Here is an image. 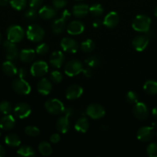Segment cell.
I'll list each match as a JSON object with an SVG mask.
<instances>
[{
  "label": "cell",
  "mask_w": 157,
  "mask_h": 157,
  "mask_svg": "<svg viewBox=\"0 0 157 157\" xmlns=\"http://www.w3.org/2000/svg\"><path fill=\"white\" fill-rule=\"evenodd\" d=\"M38 16L45 20L51 19L56 15V10L54 7L49 6H45L40 8L38 12Z\"/></svg>",
  "instance_id": "20"
},
{
  "label": "cell",
  "mask_w": 157,
  "mask_h": 157,
  "mask_svg": "<svg viewBox=\"0 0 157 157\" xmlns=\"http://www.w3.org/2000/svg\"><path fill=\"white\" fill-rule=\"evenodd\" d=\"M25 133L29 136L35 137L40 134V130L38 127L35 126H28L25 128Z\"/></svg>",
  "instance_id": "37"
},
{
  "label": "cell",
  "mask_w": 157,
  "mask_h": 157,
  "mask_svg": "<svg viewBox=\"0 0 157 157\" xmlns=\"http://www.w3.org/2000/svg\"><path fill=\"white\" fill-rule=\"evenodd\" d=\"M12 89L16 94L20 95H27L30 93L31 87L24 78H16L12 81Z\"/></svg>",
  "instance_id": "6"
},
{
  "label": "cell",
  "mask_w": 157,
  "mask_h": 157,
  "mask_svg": "<svg viewBox=\"0 0 157 157\" xmlns=\"http://www.w3.org/2000/svg\"><path fill=\"white\" fill-rule=\"evenodd\" d=\"M17 154L20 156L25 157H32L35 156L36 155L35 150L32 147L29 146H22L18 150H17Z\"/></svg>",
  "instance_id": "30"
},
{
  "label": "cell",
  "mask_w": 157,
  "mask_h": 157,
  "mask_svg": "<svg viewBox=\"0 0 157 157\" xmlns=\"http://www.w3.org/2000/svg\"><path fill=\"white\" fill-rule=\"evenodd\" d=\"M0 136H1V132H0Z\"/></svg>",
  "instance_id": "58"
},
{
  "label": "cell",
  "mask_w": 157,
  "mask_h": 157,
  "mask_svg": "<svg viewBox=\"0 0 157 157\" xmlns=\"http://www.w3.org/2000/svg\"><path fill=\"white\" fill-rule=\"evenodd\" d=\"M49 67L47 63L43 61H37L31 66L30 72L35 78H42L47 74Z\"/></svg>",
  "instance_id": "9"
},
{
  "label": "cell",
  "mask_w": 157,
  "mask_h": 157,
  "mask_svg": "<svg viewBox=\"0 0 157 157\" xmlns=\"http://www.w3.org/2000/svg\"><path fill=\"white\" fill-rule=\"evenodd\" d=\"M83 64L79 60L73 59L68 61L65 65V73L69 77L76 76L83 71Z\"/></svg>",
  "instance_id": "5"
},
{
  "label": "cell",
  "mask_w": 157,
  "mask_h": 157,
  "mask_svg": "<svg viewBox=\"0 0 157 157\" xmlns=\"http://www.w3.org/2000/svg\"><path fill=\"white\" fill-rule=\"evenodd\" d=\"M27 70L26 68H23V67H21L19 70H18V77L20 78H25L26 76H27Z\"/></svg>",
  "instance_id": "48"
},
{
  "label": "cell",
  "mask_w": 157,
  "mask_h": 157,
  "mask_svg": "<svg viewBox=\"0 0 157 157\" xmlns=\"http://www.w3.org/2000/svg\"><path fill=\"white\" fill-rule=\"evenodd\" d=\"M145 92L149 95L157 94V81L153 80H149L146 81L143 85Z\"/></svg>",
  "instance_id": "29"
},
{
  "label": "cell",
  "mask_w": 157,
  "mask_h": 157,
  "mask_svg": "<svg viewBox=\"0 0 157 157\" xmlns=\"http://www.w3.org/2000/svg\"><path fill=\"white\" fill-rule=\"evenodd\" d=\"M85 63L88 67H91V68H95V67H99V65L100 64L99 57L95 55H90L86 58Z\"/></svg>",
  "instance_id": "32"
},
{
  "label": "cell",
  "mask_w": 157,
  "mask_h": 157,
  "mask_svg": "<svg viewBox=\"0 0 157 157\" xmlns=\"http://www.w3.org/2000/svg\"><path fill=\"white\" fill-rule=\"evenodd\" d=\"M52 90V84L49 79L43 78L37 84V90L42 95H48Z\"/></svg>",
  "instance_id": "17"
},
{
  "label": "cell",
  "mask_w": 157,
  "mask_h": 157,
  "mask_svg": "<svg viewBox=\"0 0 157 157\" xmlns=\"http://www.w3.org/2000/svg\"><path fill=\"white\" fill-rule=\"evenodd\" d=\"M132 113L136 119L144 121L149 117V110L144 103L137 102L134 104L132 108Z\"/></svg>",
  "instance_id": "10"
},
{
  "label": "cell",
  "mask_w": 157,
  "mask_h": 157,
  "mask_svg": "<svg viewBox=\"0 0 157 157\" xmlns=\"http://www.w3.org/2000/svg\"><path fill=\"white\" fill-rule=\"evenodd\" d=\"M45 108L46 111L52 115H59L63 113L65 107L62 101L56 98L49 99L45 103Z\"/></svg>",
  "instance_id": "4"
},
{
  "label": "cell",
  "mask_w": 157,
  "mask_h": 157,
  "mask_svg": "<svg viewBox=\"0 0 157 157\" xmlns=\"http://www.w3.org/2000/svg\"><path fill=\"white\" fill-rule=\"evenodd\" d=\"M67 4L66 0H52V6L55 9H60L64 8Z\"/></svg>",
  "instance_id": "43"
},
{
  "label": "cell",
  "mask_w": 157,
  "mask_h": 157,
  "mask_svg": "<svg viewBox=\"0 0 157 157\" xmlns=\"http://www.w3.org/2000/svg\"><path fill=\"white\" fill-rule=\"evenodd\" d=\"M75 1H83V0H75Z\"/></svg>",
  "instance_id": "56"
},
{
  "label": "cell",
  "mask_w": 157,
  "mask_h": 157,
  "mask_svg": "<svg viewBox=\"0 0 157 157\" xmlns=\"http://www.w3.org/2000/svg\"><path fill=\"white\" fill-rule=\"evenodd\" d=\"M95 48V44L94 41L91 39H86L81 43L80 44V48L83 52L89 53V52H93Z\"/></svg>",
  "instance_id": "33"
},
{
  "label": "cell",
  "mask_w": 157,
  "mask_h": 157,
  "mask_svg": "<svg viewBox=\"0 0 157 157\" xmlns=\"http://www.w3.org/2000/svg\"><path fill=\"white\" fill-rule=\"evenodd\" d=\"M19 58L24 63L32 62L35 58V52L32 49H23L19 52Z\"/></svg>",
  "instance_id": "26"
},
{
  "label": "cell",
  "mask_w": 157,
  "mask_h": 157,
  "mask_svg": "<svg viewBox=\"0 0 157 157\" xmlns=\"http://www.w3.org/2000/svg\"><path fill=\"white\" fill-rule=\"evenodd\" d=\"M55 128L59 133H66L70 128V122L69 117L66 116L61 117L55 123Z\"/></svg>",
  "instance_id": "23"
},
{
  "label": "cell",
  "mask_w": 157,
  "mask_h": 157,
  "mask_svg": "<svg viewBox=\"0 0 157 157\" xmlns=\"http://www.w3.org/2000/svg\"><path fill=\"white\" fill-rule=\"evenodd\" d=\"M63 113L65 114V116L68 117H72L74 114V110L73 108L70 107H65L64 110H63Z\"/></svg>",
  "instance_id": "46"
},
{
  "label": "cell",
  "mask_w": 157,
  "mask_h": 157,
  "mask_svg": "<svg viewBox=\"0 0 157 157\" xmlns=\"http://www.w3.org/2000/svg\"><path fill=\"white\" fill-rule=\"evenodd\" d=\"M103 11H104V9H103V6L101 4L95 3V4L89 6V12H90L91 15L95 17H98L103 15Z\"/></svg>",
  "instance_id": "34"
},
{
  "label": "cell",
  "mask_w": 157,
  "mask_h": 157,
  "mask_svg": "<svg viewBox=\"0 0 157 157\" xmlns=\"http://www.w3.org/2000/svg\"><path fill=\"white\" fill-rule=\"evenodd\" d=\"M146 153L150 157H157V144L152 143L148 145L146 148Z\"/></svg>",
  "instance_id": "41"
},
{
  "label": "cell",
  "mask_w": 157,
  "mask_h": 157,
  "mask_svg": "<svg viewBox=\"0 0 157 157\" xmlns=\"http://www.w3.org/2000/svg\"><path fill=\"white\" fill-rule=\"evenodd\" d=\"M71 17V13L69 12V11L66 9V10H64L61 14V18H62L63 19L66 20V21H68V20Z\"/></svg>",
  "instance_id": "49"
},
{
  "label": "cell",
  "mask_w": 157,
  "mask_h": 157,
  "mask_svg": "<svg viewBox=\"0 0 157 157\" xmlns=\"http://www.w3.org/2000/svg\"><path fill=\"white\" fill-rule=\"evenodd\" d=\"M38 13L37 12L36 9H32V8H30V9H29L25 12V17L29 21H35L37 19V18H38Z\"/></svg>",
  "instance_id": "36"
},
{
  "label": "cell",
  "mask_w": 157,
  "mask_h": 157,
  "mask_svg": "<svg viewBox=\"0 0 157 157\" xmlns=\"http://www.w3.org/2000/svg\"><path fill=\"white\" fill-rule=\"evenodd\" d=\"M82 73L83 74V75H84L86 78H91V77H92V68H91V67H86V68H83Z\"/></svg>",
  "instance_id": "47"
},
{
  "label": "cell",
  "mask_w": 157,
  "mask_h": 157,
  "mask_svg": "<svg viewBox=\"0 0 157 157\" xmlns=\"http://www.w3.org/2000/svg\"><path fill=\"white\" fill-rule=\"evenodd\" d=\"M38 150L39 153L44 156H50L52 153V148L51 147L50 144L46 141H43L39 144L38 147Z\"/></svg>",
  "instance_id": "31"
},
{
  "label": "cell",
  "mask_w": 157,
  "mask_h": 157,
  "mask_svg": "<svg viewBox=\"0 0 157 157\" xmlns=\"http://www.w3.org/2000/svg\"><path fill=\"white\" fill-rule=\"evenodd\" d=\"M149 42V38L146 35H139L135 36L132 39V47L137 51V52H143L148 46Z\"/></svg>",
  "instance_id": "14"
},
{
  "label": "cell",
  "mask_w": 157,
  "mask_h": 157,
  "mask_svg": "<svg viewBox=\"0 0 157 157\" xmlns=\"http://www.w3.org/2000/svg\"><path fill=\"white\" fill-rule=\"evenodd\" d=\"M2 44L6 52V58L9 61H15L18 58V57H19V52L15 45V43L12 42L7 39L3 41Z\"/></svg>",
  "instance_id": "8"
},
{
  "label": "cell",
  "mask_w": 157,
  "mask_h": 157,
  "mask_svg": "<svg viewBox=\"0 0 157 157\" xmlns=\"http://www.w3.org/2000/svg\"><path fill=\"white\" fill-rule=\"evenodd\" d=\"M9 4L15 10L21 11L26 8L27 1L26 0H9Z\"/></svg>",
  "instance_id": "35"
},
{
  "label": "cell",
  "mask_w": 157,
  "mask_h": 157,
  "mask_svg": "<svg viewBox=\"0 0 157 157\" xmlns=\"http://www.w3.org/2000/svg\"><path fill=\"white\" fill-rule=\"evenodd\" d=\"M2 71L4 72L5 75L9 77H13L18 73L17 67H15V65L12 63V61H9V60L3 63L2 65Z\"/></svg>",
  "instance_id": "25"
},
{
  "label": "cell",
  "mask_w": 157,
  "mask_h": 157,
  "mask_svg": "<svg viewBox=\"0 0 157 157\" xmlns=\"http://www.w3.org/2000/svg\"><path fill=\"white\" fill-rule=\"evenodd\" d=\"M155 135L153 127H142L137 130L136 136L139 140L142 142H148L153 138Z\"/></svg>",
  "instance_id": "11"
},
{
  "label": "cell",
  "mask_w": 157,
  "mask_h": 157,
  "mask_svg": "<svg viewBox=\"0 0 157 157\" xmlns=\"http://www.w3.org/2000/svg\"><path fill=\"white\" fill-rule=\"evenodd\" d=\"M89 12V6L86 4H77L72 7V15L75 18H83Z\"/></svg>",
  "instance_id": "21"
},
{
  "label": "cell",
  "mask_w": 157,
  "mask_h": 157,
  "mask_svg": "<svg viewBox=\"0 0 157 157\" xmlns=\"http://www.w3.org/2000/svg\"><path fill=\"white\" fill-rule=\"evenodd\" d=\"M7 39L13 43L20 42L24 38L25 32L19 25H11L6 31Z\"/></svg>",
  "instance_id": "3"
},
{
  "label": "cell",
  "mask_w": 157,
  "mask_h": 157,
  "mask_svg": "<svg viewBox=\"0 0 157 157\" xmlns=\"http://www.w3.org/2000/svg\"><path fill=\"white\" fill-rule=\"evenodd\" d=\"M83 94V88L78 84H72L66 91V98L68 100H75L79 98Z\"/></svg>",
  "instance_id": "15"
},
{
  "label": "cell",
  "mask_w": 157,
  "mask_h": 157,
  "mask_svg": "<svg viewBox=\"0 0 157 157\" xmlns=\"http://www.w3.org/2000/svg\"><path fill=\"white\" fill-rule=\"evenodd\" d=\"M102 24H103V21H102L100 18H95L93 21V22H92V26L94 28H99Z\"/></svg>",
  "instance_id": "50"
},
{
  "label": "cell",
  "mask_w": 157,
  "mask_h": 157,
  "mask_svg": "<svg viewBox=\"0 0 157 157\" xmlns=\"http://www.w3.org/2000/svg\"><path fill=\"white\" fill-rule=\"evenodd\" d=\"M26 35L28 39L32 42H39L44 38L45 31L38 25L32 24L28 27Z\"/></svg>",
  "instance_id": "2"
},
{
  "label": "cell",
  "mask_w": 157,
  "mask_h": 157,
  "mask_svg": "<svg viewBox=\"0 0 157 157\" xmlns=\"http://www.w3.org/2000/svg\"><path fill=\"white\" fill-rule=\"evenodd\" d=\"M152 114L155 119L157 120V107H155L152 110Z\"/></svg>",
  "instance_id": "53"
},
{
  "label": "cell",
  "mask_w": 157,
  "mask_h": 157,
  "mask_svg": "<svg viewBox=\"0 0 157 157\" xmlns=\"http://www.w3.org/2000/svg\"><path fill=\"white\" fill-rule=\"evenodd\" d=\"M86 113L88 117L93 120H99L103 118L106 114L104 107L99 104H91L87 107Z\"/></svg>",
  "instance_id": "7"
},
{
  "label": "cell",
  "mask_w": 157,
  "mask_h": 157,
  "mask_svg": "<svg viewBox=\"0 0 157 157\" xmlns=\"http://www.w3.org/2000/svg\"><path fill=\"white\" fill-rule=\"evenodd\" d=\"M9 3V0H0V6H7L8 4Z\"/></svg>",
  "instance_id": "51"
},
{
  "label": "cell",
  "mask_w": 157,
  "mask_h": 157,
  "mask_svg": "<svg viewBox=\"0 0 157 157\" xmlns=\"http://www.w3.org/2000/svg\"><path fill=\"white\" fill-rule=\"evenodd\" d=\"M60 46L62 48L64 52H68V53H75L78 49V44L75 40L73 38H63L60 42Z\"/></svg>",
  "instance_id": "12"
},
{
  "label": "cell",
  "mask_w": 157,
  "mask_h": 157,
  "mask_svg": "<svg viewBox=\"0 0 157 157\" xmlns=\"http://www.w3.org/2000/svg\"><path fill=\"white\" fill-rule=\"evenodd\" d=\"M119 17L117 12H110L105 16L103 24L108 29H113L118 25Z\"/></svg>",
  "instance_id": "18"
},
{
  "label": "cell",
  "mask_w": 157,
  "mask_h": 157,
  "mask_svg": "<svg viewBox=\"0 0 157 157\" xmlns=\"http://www.w3.org/2000/svg\"><path fill=\"white\" fill-rule=\"evenodd\" d=\"M15 118L10 114H6L0 120V128L3 130H10L15 127Z\"/></svg>",
  "instance_id": "22"
},
{
  "label": "cell",
  "mask_w": 157,
  "mask_h": 157,
  "mask_svg": "<svg viewBox=\"0 0 157 157\" xmlns=\"http://www.w3.org/2000/svg\"><path fill=\"white\" fill-rule=\"evenodd\" d=\"M61 140V136L58 133H52L49 137V140L52 144H58Z\"/></svg>",
  "instance_id": "45"
},
{
  "label": "cell",
  "mask_w": 157,
  "mask_h": 157,
  "mask_svg": "<svg viewBox=\"0 0 157 157\" xmlns=\"http://www.w3.org/2000/svg\"><path fill=\"white\" fill-rule=\"evenodd\" d=\"M12 104L9 101H4L0 103V112L2 114H9L12 111Z\"/></svg>",
  "instance_id": "38"
},
{
  "label": "cell",
  "mask_w": 157,
  "mask_h": 157,
  "mask_svg": "<svg viewBox=\"0 0 157 157\" xmlns=\"http://www.w3.org/2000/svg\"><path fill=\"white\" fill-rule=\"evenodd\" d=\"M1 41H2V36H1V34H0V44H1Z\"/></svg>",
  "instance_id": "55"
},
{
  "label": "cell",
  "mask_w": 157,
  "mask_h": 157,
  "mask_svg": "<svg viewBox=\"0 0 157 157\" xmlns=\"http://www.w3.org/2000/svg\"><path fill=\"white\" fill-rule=\"evenodd\" d=\"M151 18L146 15H138L132 23V29L139 32H146L149 30Z\"/></svg>",
  "instance_id": "1"
},
{
  "label": "cell",
  "mask_w": 157,
  "mask_h": 157,
  "mask_svg": "<svg viewBox=\"0 0 157 157\" xmlns=\"http://www.w3.org/2000/svg\"><path fill=\"white\" fill-rule=\"evenodd\" d=\"M139 97L135 92L134 91H129L126 95V101L129 104H135V103L138 102Z\"/></svg>",
  "instance_id": "40"
},
{
  "label": "cell",
  "mask_w": 157,
  "mask_h": 157,
  "mask_svg": "<svg viewBox=\"0 0 157 157\" xmlns=\"http://www.w3.org/2000/svg\"><path fill=\"white\" fill-rule=\"evenodd\" d=\"M155 136H156V138H157V132H156V133H155Z\"/></svg>",
  "instance_id": "57"
},
{
  "label": "cell",
  "mask_w": 157,
  "mask_h": 157,
  "mask_svg": "<svg viewBox=\"0 0 157 157\" xmlns=\"http://www.w3.org/2000/svg\"><path fill=\"white\" fill-rule=\"evenodd\" d=\"M74 127H75V130L78 133H86L89 127V120L86 117H81L76 121Z\"/></svg>",
  "instance_id": "24"
},
{
  "label": "cell",
  "mask_w": 157,
  "mask_h": 157,
  "mask_svg": "<svg viewBox=\"0 0 157 157\" xmlns=\"http://www.w3.org/2000/svg\"><path fill=\"white\" fill-rule=\"evenodd\" d=\"M154 15H155V17H157V6L154 9Z\"/></svg>",
  "instance_id": "54"
},
{
  "label": "cell",
  "mask_w": 157,
  "mask_h": 157,
  "mask_svg": "<svg viewBox=\"0 0 157 157\" xmlns=\"http://www.w3.org/2000/svg\"><path fill=\"white\" fill-rule=\"evenodd\" d=\"M49 52V45L46 43H42L38 44L35 49V52L39 55H45Z\"/></svg>",
  "instance_id": "42"
},
{
  "label": "cell",
  "mask_w": 157,
  "mask_h": 157,
  "mask_svg": "<svg viewBox=\"0 0 157 157\" xmlns=\"http://www.w3.org/2000/svg\"><path fill=\"white\" fill-rule=\"evenodd\" d=\"M49 77H50L51 81L55 83V84H58V83L62 82L63 79V76L62 73H60L58 71H53L51 72Z\"/></svg>",
  "instance_id": "39"
},
{
  "label": "cell",
  "mask_w": 157,
  "mask_h": 157,
  "mask_svg": "<svg viewBox=\"0 0 157 157\" xmlns=\"http://www.w3.org/2000/svg\"><path fill=\"white\" fill-rule=\"evenodd\" d=\"M6 156V150L2 146L0 145V157H3Z\"/></svg>",
  "instance_id": "52"
},
{
  "label": "cell",
  "mask_w": 157,
  "mask_h": 157,
  "mask_svg": "<svg viewBox=\"0 0 157 157\" xmlns=\"http://www.w3.org/2000/svg\"><path fill=\"white\" fill-rule=\"evenodd\" d=\"M32 109L29 104L25 102H20L15 105L14 108V113L15 116L18 117L20 119H24L28 117L31 114Z\"/></svg>",
  "instance_id": "13"
},
{
  "label": "cell",
  "mask_w": 157,
  "mask_h": 157,
  "mask_svg": "<svg viewBox=\"0 0 157 157\" xmlns=\"http://www.w3.org/2000/svg\"><path fill=\"white\" fill-rule=\"evenodd\" d=\"M66 29H67V32L69 35H78L84 32L85 25L83 21L75 20V21L69 22Z\"/></svg>",
  "instance_id": "16"
},
{
  "label": "cell",
  "mask_w": 157,
  "mask_h": 157,
  "mask_svg": "<svg viewBox=\"0 0 157 157\" xmlns=\"http://www.w3.org/2000/svg\"><path fill=\"white\" fill-rule=\"evenodd\" d=\"M66 20L63 19L62 18H56L52 21V25H51V28H52V32L55 34H60L66 29Z\"/></svg>",
  "instance_id": "27"
},
{
  "label": "cell",
  "mask_w": 157,
  "mask_h": 157,
  "mask_svg": "<svg viewBox=\"0 0 157 157\" xmlns=\"http://www.w3.org/2000/svg\"><path fill=\"white\" fill-rule=\"evenodd\" d=\"M65 61V56L62 52L57 51L51 54L49 57V63L52 67L55 68H60Z\"/></svg>",
  "instance_id": "19"
},
{
  "label": "cell",
  "mask_w": 157,
  "mask_h": 157,
  "mask_svg": "<svg viewBox=\"0 0 157 157\" xmlns=\"http://www.w3.org/2000/svg\"><path fill=\"white\" fill-rule=\"evenodd\" d=\"M43 3V0H29V6L32 9H40Z\"/></svg>",
  "instance_id": "44"
},
{
  "label": "cell",
  "mask_w": 157,
  "mask_h": 157,
  "mask_svg": "<svg viewBox=\"0 0 157 157\" xmlns=\"http://www.w3.org/2000/svg\"><path fill=\"white\" fill-rule=\"evenodd\" d=\"M5 143L6 145L11 147H17L21 144V140H20L19 136L17 134L13 133H9L6 135L5 137Z\"/></svg>",
  "instance_id": "28"
}]
</instances>
